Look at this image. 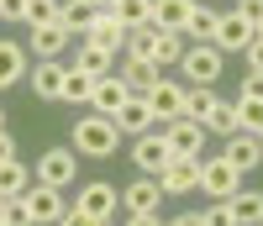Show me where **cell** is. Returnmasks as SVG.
Here are the masks:
<instances>
[{
  "label": "cell",
  "instance_id": "cell-3",
  "mask_svg": "<svg viewBox=\"0 0 263 226\" xmlns=\"http://www.w3.org/2000/svg\"><path fill=\"white\" fill-rule=\"evenodd\" d=\"M21 200H27V211H32V226H58V216L69 211V200H63V190H53V184H32L21 190Z\"/></svg>",
  "mask_w": 263,
  "mask_h": 226
},
{
  "label": "cell",
  "instance_id": "cell-38",
  "mask_svg": "<svg viewBox=\"0 0 263 226\" xmlns=\"http://www.w3.org/2000/svg\"><path fill=\"white\" fill-rule=\"evenodd\" d=\"M237 16H242V21H253V27H258V21H263V0H237Z\"/></svg>",
  "mask_w": 263,
  "mask_h": 226
},
{
  "label": "cell",
  "instance_id": "cell-25",
  "mask_svg": "<svg viewBox=\"0 0 263 226\" xmlns=\"http://www.w3.org/2000/svg\"><path fill=\"white\" fill-rule=\"evenodd\" d=\"M121 84L132 89V95H147V89L158 84V69H153L147 58H126V69H121Z\"/></svg>",
  "mask_w": 263,
  "mask_h": 226
},
{
  "label": "cell",
  "instance_id": "cell-26",
  "mask_svg": "<svg viewBox=\"0 0 263 226\" xmlns=\"http://www.w3.org/2000/svg\"><path fill=\"white\" fill-rule=\"evenodd\" d=\"M32 184V168L21 163V158H6V163H0V200H11V195H21Z\"/></svg>",
  "mask_w": 263,
  "mask_h": 226
},
{
  "label": "cell",
  "instance_id": "cell-15",
  "mask_svg": "<svg viewBox=\"0 0 263 226\" xmlns=\"http://www.w3.org/2000/svg\"><path fill=\"white\" fill-rule=\"evenodd\" d=\"M63 74H69V63H58V58H37L27 69V79H32V89L42 100H58L63 95Z\"/></svg>",
  "mask_w": 263,
  "mask_h": 226
},
{
  "label": "cell",
  "instance_id": "cell-6",
  "mask_svg": "<svg viewBox=\"0 0 263 226\" xmlns=\"http://www.w3.org/2000/svg\"><path fill=\"white\" fill-rule=\"evenodd\" d=\"M195 190H205L211 200H227V195L242 190V174H237L227 158H200V184Z\"/></svg>",
  "mask_w": 263,
  "mask_h": 226
},
{
  "label": "cell",
  "instance_id": "cell-22",
  "mask_svg": "<svg viewBox=\"0 0 263 226\" xmlns=\"http://www.w3.org/2000/svg\"><path fill=\"white\" fill-rule=\"evenodd\" d=\"M95 11H111V6H100V0H69V6H58V27L69 32V37H74V32L84 37V27H90Z\"/></svg>",
  "mask_w": 263,
  "mask_h": 226
},
{
  "label": "cell",
  "instance_id": "cell-27",
  "mask_svg": "<svg viewBox=\"0 0 263 226\" xmlns=\"http://www.w3.org/2000/svg\"><path fill=\"white\" fill-rule=\"evenodd\" d=\"M111 11L121 16V27H126V32H137V27H153V0H116Z\"/></svg>",
  "mask_w": 263,
  "mask_h": 226
},
{
  "label": "cell",
  "instance_id": "cell-47",
  "mask_svg": "<svg viewBox=\"0 0 263 226\" xmlns=\"http://www.w3.org/2000/svg\"><path fill=\"white\" fill-rule=\"evenodd\" d=\"M258 37H263V21H258Z\"/></svg>",
  "mask_w": 263,
  "mask_h": 226
},
{
  "label": "cell",
  "instance_id": "cell-45",
  "mask_svg": "<svg viewBox=\"0 0 263 226\" xmlns=\"http://www.w3.org/2000/svg\"><path fill=\"white\" fill-rule=\"evenodd\" d=\"M195 6H216V0H195Z\"/></svg>",
  "mask_w": 263,
  "mask_h": 226
},
{
  "label": "cell",
  "instance_id": "cell-19",
  "mask_svg": "<svg viewBox=\"0 0 263 226\" xmlns=\"http://www.w3.org/2000/svg\"><path fill=\"white\" fill-rule=\"evenodd\" d=\"M227 211H232V226H263V195L237 190V195H227Z\"/></svg>",
  "mask_w": 263,
  "mask_h": 226
},
{
  "label": "cell",
  "instance_id": "cell-36",
  "mask_svg": "<svg viewBox=\"0 0 263 226\" xmlns=\"http://www.w3.org/2000/svg\"><path fill=\"white\" fill-rule=\"evenodd\" d=\"M58 226H111V221H100V216H90V211H79V205H69L58 216Z\"/></svg>",
  "mask_w": 263,
  "mask_h": 226
},
{
  "label": "cell",
  "instance_id": "cell-20",
  "mask_svg": "<svg viewBox=\"0 0 263 226\" xmlns=\"http://www.w3.org/2000/svg\"><path fill=\"white\" fill-rule=\"evenodd\" d=\"M27 48H32V58H58L63 48H69V32H63L58 21H53V27H32L27 32Z\"/></svg>",
  "mask_w": 263,
  "mask_h": 226
},
{
  "label": "cell",
  "instance_id": "cell-48",
  "mask_svg": "<svg viewBox=\"0 0 263 226\" xmlns=\"http://www.w3.org/2000/svg\"><path fill=\"white\" fill-rule=\"evenodd\" d=\"M258 147H263V131H258Z\"/></svg>",
  "mask_w": 263,
  "mask_h": 226
},
{
  "label": "cell",
  "instance_id": "cell-33",
  "mask_svg": "<svg viewBox=\"0 0 263 226\" xmlns=\"http://www.w3.org/2000/svg\"><path fill=\"white\" fill-rule=\"evenodd\" d=\"M58 21V0H27V27H53Z\"/></svg>",
  "mask_w": 263,
  "mask_h": 226
},
{
  "label": "cell",
  "instance_id": "cell-12",
  "mask_svg": "<svg viewBox=\"0 0 263 226\" xmlns=\"http://www.w3.org/2000/svg\"><path fill=\"white\" fill-rule=\"evenodd\" d=\"M158 200H163V184H158L153 174H142V179H132V184H126L121 205H126V216H158Z\"/></svg>",
  "mask_w": 263,
  "mask_h": 226
},
{
  "label": "cell",
  "instance_id": "cell-31",
  "mask_svg": "<svg viewBox=\"0 0 263 226\" xmlns=\"http://www.w3.org/2000/svg\"><path fill=\"white\" fill-rule=\"evenodd\" d=\"M216 21H221V11H216V6H195L190 21H184V32L200 37V42H211V37H216Z\"/></svg>",
  "mask_w": 263,
  "mask_h": 226
},
{
  "label": "cell",
  "instance_id": "cell-46",
  "mask_svg": "<svg viewBox=\"0 0 263 226\" xmlns=\"http://www.w3.org/2000/svg\"><path fill=\"white\" fill-rule=\"evenodd\" d=\"M100 6H116V0H100Z\"/></svg>",
  "mask_w": 263,
  "mask_h": 226
},
{
  "label": "cell",
  "instance_id": "cell-44",
  "mask_svg": "<svg viewBox=\"0 0 263 226\" xmlns=\"http://www.w3.org/2000/svg\"><path fill=\"white\" fill-rule=\"evenodd\" d=\"M0 131H6V110H0Z\"/></svg>",
  "mask_w": 263,
  "mask_h": 226
},
{
  "label": "cell",
  "instance_id": "cell-34",
  "mask_svg": "<svg viewBox=\"0 0 263 226\" xmlns=\"http://www.w3.org/2000/svg\"><path fill=\"white\" fill-rule=\"evenodd\" d=\"M0 221H6V226H32V211H27V200H21V195L0 200Z\"/></svg>",
  "mask_w": 263,
  "mask_h": 226
},
{
  "label": "cell",
  "instance_id": "cell-43",
  "mask_svg": "<svg viewBox=\"0 0 263 226\" xmlns=\"http://www.w3.org/2000/svg\"><path fill=\"white\" fill-rule=\"evenodd\" d=\"M126 226H163L158 216H126Z\"/></svg>",
  "mask_w": 263,
  "mask_h": 226
},
{
  "label": "cell",
  "instance_id": "cell-21",
  "mask_svg": "<svg viewBox=\"0 0 263 226\" xmlns=\"http://www.w3.org/2000/svg\"><path fill=\"white\" fill-rule=\"evenodd\" d=\"M190 11H195V0H153V27L158 32H184Z\"/></svg>",
  "mask_w": 263,
  "mask_h": 226
},
{
  "label": "cell",
  "instance_id": "cell-28",
  "mask_svg": "<svg viewBox=\"0 0 263 226\" xmlns=\"http://www.w3.org/2000/svg\"><path fill=\"white\" fill-rule=\"evenodd\" d=\"M216 100H221V95H216V84H190V95H184V116H190V121H205Z\"/></svg>",
  "mask_w": 263,
  "mask_h": 226
},
{
  "label": "cell",
  "instance_id": "cell-35",
  "mask_svg": "<svg viewBox=\"0 0 263 226\" xmlns=\"http://www.w3.org/2000/svg\"><path fill=\"white\" fill-rule=\"evenodd\" d=\"M126 58H147V63H153V27L126 32Z\"/></svg>",
  "mask_w": 263,
  "mask_h": 226
},
{
  "label": "cell",
  "instance_id": "cell-13",
  "mask_svg": "<svg viewBox=\"0 0 263 226\" xmlns=\"http://www.w3.org/2000/svg\"><path fill=\"white\" fill-rule=\"evenodd\" d=\"M168 142H163V131H142V137H132V163H137L142 174H153L158 179V168L168 163Z\"/></svg>",
  "mask_w": 263,
  "mask_h": 226
},
{
  "label": "cell",
  "instance_id": "cell-30",
  "mask_svg": "<svg viewBox=\"0 0 263 226\" xmlns=\"http://www.w3.org/2000/svg\"><path fill=\"white\" fill-rule=\"evenodd\" d=\"M232 110H237V131H263V100H253V95H237L232 100Z\"/></svg>",
  "mask_w": 263,
  "mask_h": 226
},
{
  "label": "cell",
  "instance_id": "cell-29",
  "mask_svg": "<svg viewBox=\"0 0 263 226\" xmlns=\"http://www.w3.org/2000/svg\"><path fill=\"white\" fill-rule=\"evenodd\" d=\"M90 95H95V74H79V69L63 74V95H58V100H69V105H90Z\"/></svg>",
  "mask_w": 263,
  "mask_h": 226
},
{
  "label": "cell",
  "instance_id": "cell-23",
  "mask_svg": "<svg viewBox=\"0 0 263 226\" xmlns=\"http://www.w3.org/2000/svg\"><path fill=\"white\" fill-rule=\"evenodd\" d=\"M27 48L21 42H0V89H11L16 79H27Z\"/></svg>",
  "mask_w": 263,
  "mask_h": 226
},
{
  "label": "cell",
  "instance_id": "cell-49",
  "mask_svg": "<svg viewBox=\"0 0 263 226\" xmlns=\"http://www.w3.org/2000/svg\"><path fill=\"white\" fill-rule=\"evenodd\" d=\"M0 226H6V221H0Z\"/></svg>",
  "mask_w": 263,
  "mask_h": 226
},
{
  "label": "cell",
  "instance_id": "cell-11",
  "mask_svg": "<svg viewBox=\"0 0 263 226\" xmlns=\"http://www.w3.org/2000/svg\"><path fill=\"white\" fill-rule=\"evenodd\" d=\"M158 184H163V195H190L200 184V158H168L158 168Z\"/></svg>",
  "mask_w": 263,
  "mask_h": 226
},
{
  "label": "cell",
  "instance_id": "cell-9",
  "mask_svg": "<svg viewBox=\"0 0 263 226\" xmlns=\"http://www.w3.org/2000/svg\"><path fill=\"white\" fill-rule=\"evenodd\" d=\"M258 37L253 21H242L237 11H227L221 21H216V37H211V48H221V53H248V42Z\"/></svg>",
  "mask_w": 263,
  "mask_h": 226
},
{
  "label": "cell",
  "instance_id": "cell-40",
  "mask_svg": "<svg viewBox=\"0 0 263 226\" xmlns=\"http://www.w3.org/2000/svg\"><path fill=\"white\" fill-rule=\"evenodd\" d=\"M0 16L6 21H27V0H0Z\"/></svg>",
  "mask_w": 263,
  "mask_h": 226
},
{
  "label": "cell",
  "instance_id": "cell-41",
  "mask_svg": "<svg viewBox=\"0 0 263 226\" xmlns=\"http://www.w3.org/2000/svg\"><path fill=\"white\" fill-rule=\"evenodd\" d=\"M242 95H253V100H263V74H248V79H242Z\"/></svg>",
  "mask_w": 263,
  "mask_h": 226
},
{
  "label": "cell",
  "instance_id": "cell-17",
  "mask_svg": "<svg viewBox=\"0 0 263 226\" xmlns=\"http://www.w3.org/2000/svg\"><path fill=\"white\" fill-rule=\"evenodd\" d=\"M111 121H116L121 137H142V131H153V110H147V100H142V95H132Z\"/></svg>",
  "mask_w": 263,
  "mask_h": 226
},
{
  "label": "cell",
  "instance_id": "cell-39",
  "mask_svg": "<svg viewBox=\"0 0 263 226\" xmlns=\"http://www.w3.org/2000/svg\"><path fill=\"white\" fill-rule=\"evenodd\" d=\"M248 74H263V37L248 42Z\"/></svg>",
  "mask_w": 263,
  "mask_h": 226
},
{
  "label": "cell",
  "instance_id": "cell-10",
  "mask_svg": "<svg viewBox=\"0 0 263 226\" xmlns=\"http://www.w3.org/2000/svg\"><path fill=\"white\" fill-rule=\"evenodd\" d=\"M79 211H90V216H100V221H116V211H121V190L116 184H105V179H90L84 184V195L74 200Z\"/></svg>",
  "mask_w": 263,
  "mask_h": 226
},
{
  "label": "cell",
  "instance_id": "cell-4",
  "mask_svg": "<svg viewBox=\"0 0 263 226\" xmlns=\"http://www.w3.org/2000/svg\"><path fill=\"white\" fill-rule=\"evenodd\" d=\"M184 95H190L184 84H174L168 74H158V84H153L142 100H147V110H153V121H163V126H168V121H179V116H184Z\"/></svg>",
  "mask_w": 263,
  "mask_h": 226
},
{
  "label": "cell",
  "instance_id": "cell-1",
  "mask_svg": "<svg viewBox=\"0 0 263 226\" xmlns=\"http://www.w3.org/2000/svg\"><path fill=\"white\" fill-rule=\"evenodd\" d=\"M79 158H116L121 153V131H116V121L111 116H79L74 121V142H69Z\"/></svg>",
  "mask_w": 263,
  "mask_h": 226
},
{
  "label": "cell",
  "instance_id": "cell-16",
  "mask_svg": "<svg viewBox=\"0 0 263 226\" xmlns=\"http://www.w3.org/2000/svg\"><path fill=\"white\" fill-rule=\"evenodd\" d=\"M221 158H227L237 174H248V168H258V163H263V147H258V137H253V131H232V137H227V147H221Z\"/></svg>",
  "mask_w": 263,
  "mask_h": 226
},
{
  "label": "cell",
  "instance_id": "cell-42",
  "mask_svg": "<svg viewBox=\"0 0 263 226\" xmlns=\"http://www.w3.org/2000/svg\"><path fill=\"white\" fill-rule=\"evenodd\" d=\"M6 158H16V142H11V131H0V163Z\"/></svg>",
  "mask_w": 263,
  "mask_h": 226
},
{
  "label": "cell",
  "instance_id": "cell-14",
  "mask_svg": "<svg viewBox=\"0 0 263 226\" xmlns=\"http://www.w3.org/2000/svg\"><path fill=\"white\" fill-rule=\"evenodd\" d=\"M126 100H132V89L121 84V74H100L95 79V95H90V110H95V116H116Z\"/></svg>",
  "mask_w": 263,
  "mask_h": 226
},
{
  "label": "cell",
  "instance_id": "cell-8",
  "mask_svg": "<svg viewBox=\"0 0 263 226\" xmlns=\"http://www.w3.org/2000/svg\"><path fill=\"white\" fill-rule=\"evenodd\" d=\"M163 142H168L174 158H200V153H205V126L190 121V116H179V121L163 126Z\"/></svg>",
  "mask_w": 263,
  "mask_h": 226
},
{
  "label": "cell",
  "instance_id": "cell-2",
  "mask_svg": "<svg viewBox=\"0 0 263 226\" xmlns=\"http://www.w3.org/2000/svg\"><path fill=\"white\" fill-rule=\"evenodd\" d=\"M32 179H37V184H53V190H69L79 179V153L74 147H48L42 163L32 168Z\"/></svg>",
  "mask_w": 263,
  "mask_h": 226
},
{
  "label": "cell",
  "instance_id": "cell-24",
  "mask_svg": "<svg viewBox=\"0 0 263 226\" xmlns=\"http://www.w3.org/2000/svg\"><path fill=\"white\" fill-rule=\"evenodd\" d=\"M69 69H79V74H95V79H100V74H111V69H116V53H105V48H90V42H79Z\"/></svg>",
  "mask_w": 263,
  "mask_h": 226
},
{
  "label": "cell",
  "instance_id": "cell-32",
  "mask_svg": "<svg viewBox=\"0 0 263 226\" xmlns=\"http://www.w3.org/2000/svg\"><path fill=\"white\" fill-rule=\"evenodd\" d=\"M200 126L216 131V137H232V131H237V110H232V100H216V105H211V116H205Z\"/></svg>",
  "mask_w": 263,
  "mask_h": 226
},
{
  "label": "cell",
  "instance_id": "cell-5",
  "mask_svg": "<svg viewBox=\"0 0 263 226\" xmlns=\"http://www.w3.org/2000/svg\"><path fill=\"white\" fill-rule=\"evenodd\" d=\"M221 48H211V42H195V48H184V58H179V69L190 74V84H216L221 79Z\"/></svg>",
  "mask_w": 263,
  "mask_h": 226
},
{
  "label": "cell",
  "instance_id": "cell-37",
  "mask_svg": "<svg viewBox=\"0 0 263 226\" xmlns=\"http://www.w3.org/2000/svg\"><path fill=\"white\" fill-rule=\"evenodd\" d=\"M200 221H205V226H232V211H227V200H216L211 211H200Z\"/></svg>",
  "mask_w": 263,
  "mask_h": 226
},
{
  "label": "cell",
  "instance_id": "cell-7",
  "mask_svg": "<svg viewBox=\"0 0 263 226\" xmlns=\"http://www.w3.org/2000/svg\"><path fill=\"white\" fill-rule=\"evenodd\" d=\"M79 42H90V48H105V53H121V48H126V27H121V16H116V11H95Z\"/></svg>",
  "mask_w": 263,
  "mask_h": 226
},
{
  "label": "cell",
  "instance_id": "cell-18",
  "mask_svg": "<svg viewBox=\"0 0 263 226\" xmlns=\"http://www.w3.org/2000/svg\"><path fill=\"white\" fill-rule=\"evenodd\" d=\"M179 58H184V32H158L153 27V69L168 74Z\"/></svg>",
  "mask_w": 263,
  "mask_h": 226
}]
</instances>
